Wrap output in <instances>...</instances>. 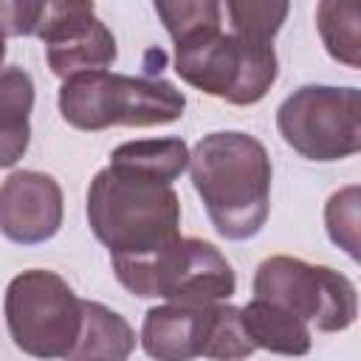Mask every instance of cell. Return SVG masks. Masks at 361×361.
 <instances>
[{
	"label": "cell",
	"mask_w": 361,
	"mask_h": 361,
	"mask_svg": "<svg viewBox=\"0 0 361 361\" xmlns=\"http://www.w3.org/2000/svg\"><path fill=\"white\" fill-rule=\"evenodd\" d=\"M189 175L220 237L248 240L262 231L274 175L262 141L240 130L209 133L189 152Z\"/></svg>",
	"instance_id": "obj_1"
},
{
	"label": "cell",
	"mask_w": 361,
	"mask_h": 361,
	"mask_svg": "<svg viewBox=\"0 0 361 361\" xmlns=\"http://www.w3.org/2000/svg\"><path fill=\"white\" fill-rule=\"evenodd\" d=\"M87 223L110 259L149 257L180 240V197L166 183L104 166L87 186Z\"/></svg>",
	"instance_id": "obj_2"
},
{
	"label": "cell",
	"mask_w": 361,
	"mask_h": 361,
	"mask_svg": "<svg viewBox=\"0 0 361 361\" xmlns=\"http://www.w3.org/2000/svg\"><path fill=\"white\" fill-rule=\"evenodd\" d=\"M56 102L62 118L85 133H99L107 127L172 124L186 110V96L172 82L110 71L65 79Z\"/></svg>",
	"instance_id": "obj_3"
},
{
	"label": "cell",
	"mask_w": 361,
	"mask_h": 361,
	"mask_svg": "<svg viewBox=\"0 0 361 361\" xmlns=\"http://www.w3.org/2000/svg\"><path fill=\"white\" fill-rule=\"evenodd\" d=\"M116 279L135 296L172 305H217L234 296L237 276L228 259L206 240L180 237L172 245L133 259H110Z\"/></svg>",
	"instance_id": "obj_4"
},
{
	"label": "cell",
	"mask_w": 361,
	"mask_h": 361,
	"mask_svg": "<svg viewBox=\"0 0 361 361\" xmlns=\"http://www.w3.org/2000/svg\"><path fill=\"white\" fill-rule=\"evenodd\" d=\"M175 73L200 93L245 107L271 90L279 65L274 42L214 28L175 45Z\"/></svg>",
	"instance_id": "obj_5"
},
{
	"label": "cell",
	"mask_w": 361,
	"mask_h": 361,
	"mask_svg": "<svg viewBox=\"0 0 361 361\" xmlns=\"http://www.w3.org/2000/svg\"><path fill=\"white\" fill-rule=\"evenodd\" d=\"M3 313L17 350L42 361L68 358L82 330V299L45 268L23 271L8 282Z\"/></svg>",
	"instance_id": "obj_6"
},
{
	"label": "cell",
	"mask_w": 361,
	"mask_h": 361,
	"mask_svg": "<svg viewBox=\"0 0 361 361\" xmlns=\"http://www.w3.org/2000/svg\"><path fill=\"white\" fill-rule=\"evenodd\" d=\"M141 347L152 361H243L254 353L240 307L217 305H158L141 324Z\"/></svg>",
	"instance_id": "obj_7"
},
{
	"label": "cell",
	"mask_w": 361,
	"mask_h": 361,
	"mask_svg": "<svg viewBox=\"0 0 361 361\" xmlns=\"http://www.w3.org/2000/svg\"><path fill=\"white\" fill-rule=\"evenodd\" d=\"M254 299L274 302L305 324H316L322 333L347 330L358 316V290L350 276L288 254L259 262L254 274Z\"/></svg>",
	"instance_id": "obj_8"
},
{
	"label": "cell",
	"mask_w": 361,
	"mask_h": 361,
	"mask_svg": "<svg viewBox=\"0 0 361 361\" xmlns=\"http://www.w3.org/2000/svg\"><path fill=\"white\" fill-rule=\"evenodd\" d=\"M282 141L307 161H341L361 149L358 87L302 85L276 110Z\"/></svg>",
	"instance_id": "obj_9"
},
{
	"label": "cell",
	"mask_w": 361,
	"mask_h": 361,
	"mask_svg": "<svg viewBox=\"0 0 361 361\" xmlns=\"http://www.w3.org/2000/svg\"><path fill=\"white\" fill-rule=\"evenodd\" d=\"M48 68L59 79L107 71L116 62V37L96 17L93 3H45L37 25Z\"/></svg>",
	"instance_id": "obj_10"
},
{
	"label": "cell",
	"mask_w": 361,
	"mask_h": 361,
	"mask_svg": "<svg viewBox=\"0 0 361 361\" xmlns=\"http://www.w3.org/2000/svg\"><path fill=\"white\" fill-rule=\"evenodd\" d=\"M65 217L62 186L37 169H17L0 186V234L17 245L51 240Z\"/></svg>",
	"instance_id": "obj_11"
},
{
	"label": "cell",
	"mask_w": 361,
	"mask_h": 361,
	"mask_svg": "<svg viewBox=\"0 0 361 361\" xmlns=\"http://www.w3.org/2000/svg\"><path fill=\"white\" fill-rule=\"evenodd\" d=\"M240 324L254 344V350H268L276 355H307L313 347V333L310 327L288 313L285 307L265 302V299H251L245 307H240Z\"/></svg>",
	"instance_id": "obj_12"
},
{
	"label": "cell",
	"mask_w": 361,
	"mask_h": 361,
	"mask_svg": "<svg viewBox=\"0 0 361 361\" xmlns=\"http://www.w3.org/2000/svg\"><path fill=\"white\" fill-rule=\"evenodd\" d=\"M135 350L130 322L102 302L82 299V330L65 361H127Z\"/></svg>",
	"instance_id": "obj_13"
},
{
	"label": "cell",
	"mask_w": 361,
	"mask_h": 361,
	"mask_svg": "<svg viewBox=\"0 0 361 361\" xmlns=\"http://www.w3.org/2000/svg\"><path fill=\"white\" fill-rule=\"evenodd\" d=\"M31 110H34V82L31 76L11 65L0 71V169L14 166L31 141Z\"/></svg>",
	"instance_id": "obj_14"
},
{
	"label": "cell",
	"mask_w": 361,
	"mask_h": 361,
	"mask_svg": "<svg viewBox=\"0 0 361 361\" xmlns=\"http://www.w3.org/2000/svg\"><path fill=\"white\" fill-rule=\"evenodd\" d=\"M107 166L172 186V180L189 169V147L183 138H138L116 147Z\"/></svg>",
	"instance_id": "obj_15"
},
{
	"label": "cell",
	"mask_w": 361,
	"mask_h": 361,
	"mask_svg": "<svg viewBox=\"0 0 361 361\" xmlns=\"http://www.w3.org/2000/svg\"><path fill=\"white\" fill-rule=\"evenodd\" d=\"M316 28L319 37L327 48V54L347 65L358 68L361 65V8L353 3H336L324 0L316 6Z\"/></svg>",
	"instance_id": "obj_16"
},
{
	"label": "cell",
	"mask_w": 361,
	"mask_h": 361,
	"mask_svg": "<svg viewBox=\"0 0 361 361\" xmlns=\"http://www.w3.org/2000/svg\"><path fill=\"white\" fill-rule=\"evenodd\" d=\"M155 14L178 45L189 37L220 28L223 6L217 0H155Z\"/></svg>",
	"instance_id": "obj_17"
},
{
	"label": "cell",
	"mask_w": 361,
	"mask_h": 361,
	"mask_svg": "<svg viewBox=\"0 0 361 361\" xmlns=\"http://www.w3.org/2000/svg\"><path fill=\"white\" fill-rule=\"evenodd\" d=\"M288 11L290 6L285 0H228L226 3L231 34L259 39V42H274Z\"/></svg>",
	"instance_id": "obj_18"
},
{
	"label": "cell",
	"mask_w": 361,
	"mask_h": 361,
	"mask_svg": "<svg viewBox=\"0 0 361 361\" xmlns=\"http://www.w3.org/2000/svg\"><path fill=\"white\" fill-rule=\"evenodd\" d=\"M358 206H361V189L344 186L330 195L324 206V226L330 240L350 254V259H358Z\"/></svg>",
	"instance_id": "obj_19"
},
{
	"label": "cell",
	"mask_w": 361,
	"mask_h": 361,
	"mask_svg": "<svg viewBox=\"0 0 361 361\" xmlns=\"http://www.w3.org/2000/svg\"><path fill=\"white\" fill-rule=\"evenodd\" d=\"M45 3L37 0H0V34L3 37H28L37 34Z\"/></svg>",
	"instance_id": "obj_20"
},
{
	"label": "cell",
	"mask_w": 361,
	"mask_h": 361,
	"mask_svg": "<svg viewBox=\"0 0 361 361\" xmlns=\"http://www.w3.org/2000/svg\"><path fill=\"white\" fill-rule=\"evenodd\" d=\"M3 59H6V37L0 34V65H3Z\"/></svg>",
	"instance_id": "obj_21"
}]
</instances>
